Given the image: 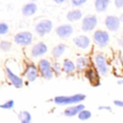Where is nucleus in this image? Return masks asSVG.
Instances as JSON below:
<instances>
[{
  "label": "nucleus",
  "mask_w": 123,
  "mask_h": 123,
  "mask_svg": "<svg viewBox=\"0 0 123 123\" xmlns=\"http://www.w3.org/2000/svg\"><path fill=\"white\" fill-rule=\"evenodd\" d=\"M18 118L20 120V123H33L32 114L27 110H22L18 113Z\"/></svg>",
  "instance_id": "4be33fe9"
},
{
  "label": "nucleus",
  "mask_w": 123,
  "mask_h": 123,
  "mask_svg": "<svg viewBox=\"0 0 123 123\" xmlns=\"http://www.w3.org/2000/svg\"><path fill=\"white\" fill-rule=\"evenodd\" d=\"M12 49V43L10 40H0V50L3 52H8Z\"/></svg>",
  "instance_id": "393cba45"
},
{
  "label": "nucleus",
  "mask_w": 123,
  "mask_h": 123,
  "mask_svg": "<svg viewBox=\"0 0 123 123\" xmlns=\"http://www.w3.org/2000/svg\"><path fill=\"white\" fill-rule=\"evenodd\" d=\"M85 109V106L83 104H77V105H72V106H69L64 109L63 111V116L67 117V118H73V117H77L79 113L82 110Z\"/></svg>",
  "instance_id": "dca6fc26"
},
{
  "label": "nucleus",
  "mask_w": 123,
  "mask_h": 123,
  "mask_svg": "<svg viewBox=\"0 0 123 123\" xmlns=\"http://www.w3.org/2000/svg\"><path fill=\"white\" fill-rule=\"evenodd\" d=\"M117 43H118V45L120 47H123V38H118V39H117Z\"/></svg>",
  "instance_id": "473e14b6"
},
{
  "label": "nucleus",
  "mask_w": 123,
  "mask_h": 123,
  "mask_svg": "<svg viewBox=\"0 0 123 123\" xmlns=\"http://www.w3.org/2000/svg\"><path fill=\"white\" fill-rule=\"evenodd\" d=\"M67 50H68V45L61 43V44H57L55 47H52L50 55L55 60H59V59H61L63 56H64Z\"/></svg>",
  "instance_id": "f3484780"
},
{
  "label": "nucleus",
  "mask_w": 123,
  "mask_h": 123,
  "mask_svg": "<svg viewBox=\"0 0 123 123\" xmlns=\"http://www.w3.org/2000/svg\"><path fill=\"white\" fill-rule=\"evenodd\" d=\"M5 74L7 77V81L15 88H22L25 84V81L22 76H20L16 72H14L13 69L10 67L9 62H6L5 64Z\"/></svg>",
  "instance_id": "39448f33"
},
{
  "label": "nucleus",
  "mask_w": 123,
  "mask_h": 123,
  "mask_svg": "<svg viewBox=\"0 0 123 123\" xmlns=\"http://www.w3.org/2000/svg\"><path fill=\"white\" fill-rule=\"evenodd\" d=\"M83 74H84V77L88 81V83L92 86H94V87L100 86V84H101V79H100L101 75L98 73V71L94 67L88 68L86 71H84Z\"/></svg>",
  "instance_id": "f8f14e48"
},
{
  "label": "nucleus",
  "mask_w": 123,
  "mask_h": 123,
  "mask_svg": "<svg viewBox=\"0 0 123 123\" xmlns=\"http://www.w3.org/2000/svg\"><path fill=\"white\" fill-rule=\"evenodd\" d=\"M75 65H76V71L77 72H84L88 68L93 67L92 63V57L86 56V55H80L75 59Z\"/></svg>",
  "instance_id": "2eb2a0df"
},
{
  "label": "nucleus",
  "mask_w": 123,
  "mask_h": 123,
  "mask_svg": "<svg viewBox=\"0 0 123 123\" xmlns=\"http://www.w3.org/2000/svg\"><path fill=\"white\" fill-rule=\"evenodd\" d=\"M110 6V0H95L94 1V7L96 12L98 13H104L108 10Z\"/></svg>",
  "instance_id": "412c9836"
},
{
  "label": "nucleus",
  "mask_w": 123,
  "mask_h": 123,
  "mask_svg": "<svg viewBox=\"0 0 123 123\" xmlns=\"http://www.w3.org/2000/svg\"><path fill=\"white\" fill-rule=\"evenodd\" d=\"M72 42H73V45H74L79 50L85 51V52L91 50L92 45H93V39L89 37L88 35H85V34L76 35L75 37H73Z\"/></svg>",
  "instance_id": "1a4fd4ad"
},
{
  "label": "nucleus",
  "mask_w": 123,
  "mask_h": 123,
  "mask_svg": "<svg viewBox=\"0 0 123 123\" xmlns=\"http://www.w3.org/2000/svg\"><path fill=\"white\" fill-rule=\"evenodd\" d=\"M98 25V18L95 14H86L82 19L81 30L84 33H91L95 32L96 27Z\"/></svg>",
  "instance_id": "9b49d317"
},
{
  "label": "nucleus",
  "mask_w": 123,
  "mask_h": 123,
  "mask_svg": "<svg viewBox=\"0 0 123 123\" xmlns=\"http://www.w3.org/2000/svg\"><path fill=\"white\" fill-rule=\"evenodd\" d=\"M117 83H118V85H123V80L119 79V80H118V82H117Z\"/></svg>",
  "instance_id": "72a5a7b5"
},
{
  "label": "nucleus",
  "mask_w": 123,
  "mask_h": 123,
  "mask_svg": "<svg viewBox=\"0 0 123 123\" xmlns=\"http://www.w3.org/2000/svg\"><path fill=\"white\" fill-rule=\"evenodd\" d=\"M14 105H15V101L13 99H9L7 101H5L3 104L0 105V109L3 110H12L14 108Z\"/></svg>",
  "instance_id": "a878e982"
},
{
  "label": "nucleus",
  "mask_w": 123,
  "mask_h": 123,
  "mask_svg": "<svg viewBox=\"0 0 123 123\" xmlns=\"http://www.w3.org/2000/svg\"><path fill=\"white\" fill-rule=\"evenodd\" d=\"M105 26L107 28L108 32H111V33H117L119 30H120V26H121V21H120V18L117 15H107L105 18Z\"/></svg>",
  "instance_id": "4468645a"
},
{
  "label": "nucleus",
  "mask_w": 123,
  "mask_h": 123,
  "mask_svg": "<svg viewBox=\"0 0 123 123\" xmlns=\"http://www.w3.org/2000/svg\"><path fill=\"white\" fill-rule=\"evenodd\" d=\"M77 118H79V120H81V121H87V120H89V119L92 118V111H91V110H87L85 108V109L82 110V111L79 113Z\"/></svg>",
  "instance_id": "b1692460"
},
{
  "label": "nucleus",
  "mask_w": 123,
  "mask_h": 123,
  "mask_svg": "<svg viewBox=\"0 0 123 123\" xmlns=\"http://www.w3.org/2000/svg\"><path fill=\"white\" fill-rule=\"evenodd\" d=\"M113 105L118 108H123V100L121 99H116L113 100Z\"/></svg>",
  "instance_id": "c756f323"
},
{
  "label": "nucleus",
  "mask_w": 123,
  "mask_h": 123,
  "mask_svg": "<svg viewBox=\"0 0 123 123\" xmlns=\"http://www.w3.org/2000/svg\"><path fill=\"white\" fill-rule=\"evenodd\" d=\"M55 33L61 39H68L74 34V27L70 23L65 24H60L59 26H57L55 28Z\"/></svg>",
  "instance_id": "ddd939ff"
},
{
  "label": "nucleus",
  "mask_w": 123,
  "mask_h": 123,
  "mask_svg": "<svg viewBox=\"0 0 123 123\" xmlns=\"http://www.w3.org/2000/svg\"><path fill=\"white\" fill-rule=\"evenodd\" d=\"M10 32L9 24L6 22H0V36H5Z\"/></svg>",
  "instance_id": "bb28decb"
},
{
  "label": "nucleus",
  "mask_w": 123,
  "mask_h": 123,
  "mask_svg": "<svg viewBox=\"0 0 123 123\" xmlns=\"http://www.w3.org/2000/svg\"><path fill=\"white\" fill-rule=\"evenodd\" d=\"M49 48L46 43L44 42H37L33 44L30 48V57L31 59H43L44 56L48 54Z\"/></svg>",
  "instance_id": "6e6552de"
},
{
  "label": "nucleus",
  "mask_w": 123,
  "mask_h": 123,
  "mask_svg": "<svg viewBox=\"0 0 123 123\" xmlns=\"http://www.w3.org/2000/svg\"><path fill=\"white\" fill-rule=\"evenodd\" d=\"M34 28H35L36 35H38L39 37H44V36H46V35L50 34L52 32V30H54V23L49 19H42L35 24Z\"/></svg>",
  "instance_id": "9d476101"
},
{
  "label": "nucleus",
  "mask_w": 123,
  "mask_h": 123,
  "mask_svg": "<svg viewBox=\"0 0 123 123\" xmlns=\"http://www.w3.org/2000/svg\"><path fill=\"white\" fill-rule=\"evenodd\" d=\"M71 1V5H72L73 8H81L82 6H84L86 2H87V0H70Z\"/></svg>",
  "instance_id": "cd10ccee"
},
{
  "label": "nucleus",
  "mask_w": 123,
  "mask_h": 123,
  "mask_svg": "<svg viewBox=\"0 0 123 123\" xmlns=\"http://www.w3.org/2000/svg\"><path fill=\"white\" fill-rule=\"evenodd\" d=\"M38 10V7L37 5L35 2H27L25 3V5H23V7H22L21 9V12H22V15L25 16V18H30V16H33L36 14V12H37Z\"/></svg>",
  "instance_id": "6ab92c4d"
},
{
  "label": "nucleus",
  "mask_w": 123,
  "mask_h": 123,
  "mask_svg": "<svg viewBox=\"0 0 123 123\" xmlns=\"http://www.w3.org/2000/svg\"><path fill=\"white\" fill-rule=\"evenodd\" d=\"M119 18H120V21H121V23H123V13L121 14V15L119 16Z\"/></svg>",
  "instance_id": "f704fd0d"
},
{
  "label": "nucleus",
  "mask_w": 123,
  "mask_h": 123,
  "mask_svg": "<svg viewBox=\"0 0 123 123\" xmlns=\"http://www.w3.org/2000/svg\"><path fill=\"white\" fill-rule=\"evenodd\" d=\"M52 71L55 76H60L62 72V62H60L59 60L52 61Z\"/></svg>",
  "instance_id": "5701e85b"
},
{
  "label": "nucleus",
  "mask_w": 123,
  "mask_h": 123,
  "mask_svg": "<svg viewBox=\"0 0 123 123\" xmlns=\"http://www.w3.org/2000/svg\"><path fill=\"white\" fill-rule=\"evenodd\" d=\"M86 99L85 94H74V95L70 96H56L54 99H51V101L54 102L57 106H64V107H69L72 105H77L82 104L84 100Z\"/></svg>",
  "instance_id": "f03ea898"
},
{
  "label": "nucleus",
  "mask_w": 123,
  "mask_h": 123,
  "mask_svg": "<svg viewBox=\"0 0 123 123\" xmlns=\"http://www.w3.org/2000/svg\"><path fill=\"white\" fill-rule=\"evenodd\" d=\"M39 72H38L37 64L34 61L27 60L24 62V68L22 71V77L26 83H34L35 81H37L39 77Z\"/></svg>",
  "instance_id": "7ed1b4c3"
},
{
  "label": "nucleus",
  "mask_w": 123,
  "mask_h": 123,
  "mask_svg": "<svg viewBox=\"0 0 123 123\" xmlns=\"http://www.w3.org/2000/svg\"><path fill=\"white\" fill-rule=\"evenodd\" d=\"M98 109L99 110H105V111H111V107H110V106H99Z\"/></svg>",
  "instance_id": "7c9ffc66"
},
{
  "label": "nucleus",
  "mask_w": 123,
  "mask_h": 123,
  "mask_svg": "<svg viewBox=\"0 0 123 123\" xmlns=\"http://www.w3.org/2000/svg\"><path fill=\"white\" fill-rule=\"evenodd\" d=\"M113 3L117 9H122L123 8V0H114Z\"/></svg>",
  "instance_id": "c85d7f7f"
},
{
  "label": "nucleus",
  "mask_w": 123,
  "mask_h": 123,
  "mask_svg": "<svg viewBox=\"0 0 123 123\" xmlns=\"http://www.w3.org/2000/svg\"><path fill=\"white\" fill-rule=\"evenodd\" d=\"M30 1H31V2H35V3H36L37 1H39V0H30Z\"/></svg>",
  "instance_id": "c9c22d12"
},
{
  "label": "nucleus",
  "mask_w": 123,
  "mask_h": 123,
  "mask_svg": "<svg viewBox=\"0 0 123 123\" xmlns=\"http://www.w3.org/2000/svg\"><path fill=\"white\" fill-rule=\"evenodd\" d=\"M92 63L93 67L98 71L101 76H107L110 72L109 62L107 56L102 51H95L92 56Z\"/></svg>",
  "instance_id": "f257e3e1"
},
{
  "label": "nucleus",
  "mask_w": 123,
  "mask_h": 123,
  "mask_svg": "<svg viewBox=\"0 0 123 123\" xmlns=\"http://www.w3.org/2000/svg\"><path fill=\"white\" fill-rule=\"evenodd\" d=\"M67 20L70 22V23H75V22L82 21V19L84 18L83 11L81 9H77V8H74V9L70 10V11L67 12V15H65Z\"/></svg>",
  "instance_id": "a211bd4d"
},
{
  "label": "nucleus",
  "mask_w": 123,
  "mask_h": 123,
  "mask_svg": "<svg viewBox=\"0 0 123 123\" xmlns=\"http://www.w3.org/2000/svg\"><path fill=\"white\" fill-rule=\"evenodd\" d=\"M65 1H67V0H54V2L56 3V5H62Z\"/></svg>",
  "instance_id": "2f4dec72"
},
{
  "label": "nucleus",
  "mask_w": 123,
  "mask_h": 123,
  "mask_svg": "<svg viewBox=\"0 0 123 123\" xmlns=\"http://www.w3.org/2000/svg\"><path fill=\"white\" fill-rule=\"evenodd\" d=\"M37 68L38 72H39L40 77H43L44 80H51L55 76L54 71H52V62L47 58L39 59L37 62Z\"/></svg>",
  "instance_id": "0eeeda50"
},
{
  "label": "nucleus",
  "mask_w": 123,
  "mask_h": 123,
  "mask_svg": "<svg viewBox=\"0 0 123 123\" xmlns=\"http://www.w3.org/2000/svg\"><path fill=\"white\" fill-rule=\"evenodd\" d=\"M62 72L68 75H72L75 72H77L74 61L71 59H64L62 61Z\"/></svg>",
  "instance_id": "aec40b11"
},
{
  "label": "nucleus",
  "mask_w": 123,
  "mask_h": 123,
  "mask_svg": "<svg viewBox=\"0 0 123 123\" xmlns=\"http://www.w3.org/2000/svg\"><path fill=\"white\" fill-rule=\"evenodd\" d=\"M13 42L16 46L31 47L34 44V35L30 31H21L13 36Z\"/></svg>",
  "instance_id": "423d86ee"
},
{
  "label": "nucleus",
  "mask_w": 123,
  "mask_h": 123,
  "mask_svg": "<svg viewBox=\"0 0 123 123\" xmlns=\"http://www.w3.org/2000/svg\"><path fill=\"white\" fill-rule=\"evenodd\" d=\"M92 39H93V44L97 48L105 49V48H107L110 44V34L107 30L105 31V30L98 28L95 32H93Z\"/></svg>",
  "instance_id": "20e7f679"
}]
</instances>
